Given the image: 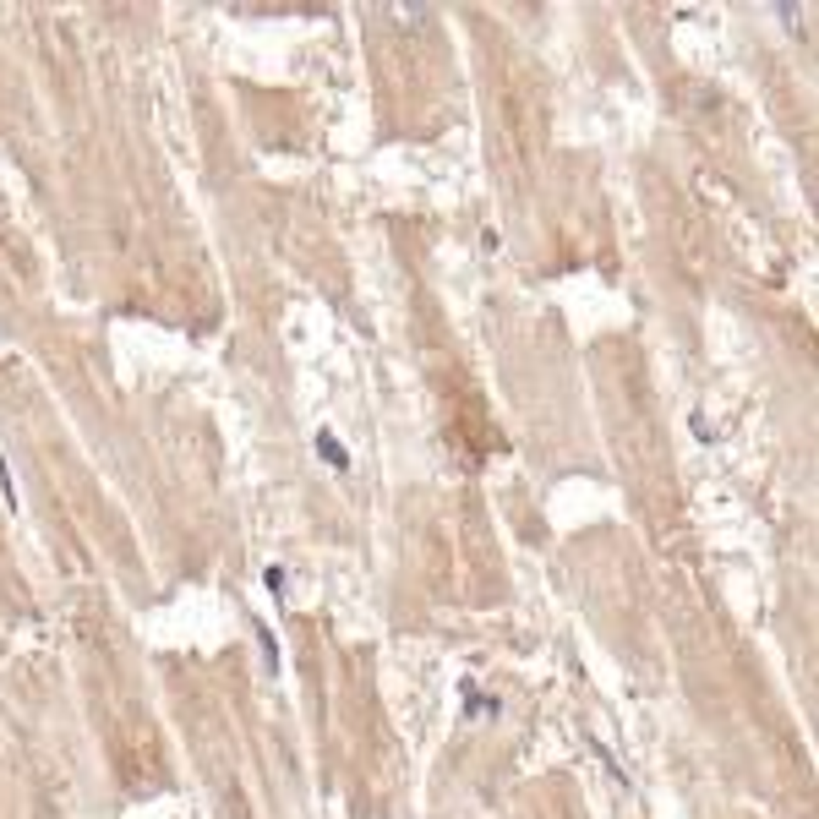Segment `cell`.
Wrapping results in <instances>:
<instances>
[{"label": "cell", "instance_id": "6da1fadb", "mask_svg": "<svg viewBox=\"0 0 819 819\" xmlns=\"http://www.w3.org/2000/svg\"><path fill=\"white\" fill-rule=\"evenodd\" d=\"M317 454H322V459H328L333 470H350V448H344V443H339V437H333L328 426L317 432Z\"/></svg>", "mask_w": 819, "mask_h": 819}, {"label": "cell", "instance_id": "7a4b0ae2", "mask_svg": "<svg viewBox=\"0 0 819 819\" xmlns=\"http://www.w3.org/2000/svg\"><path fill=\"white\" fill-rule=\"evenodd\" d=\"M257 640H262V661H268V667H273V672H279V650H273V634H268V629H262V623H257Z\"/></svg>", "mask_w": 819, "mask_h": 819}, {"label": "cell", "instance_id": "3957f363", "mask_svg": "<svg viewBox=\"0 0 819 819\" xmlns=\"http://www.w3.org/2000/svg\"><path fill=\"white\" fill-rule=\"evenodd\" d=\"M284 579H290V574H284V568H279V563H273V568H268V574H262V585H268V590H273V596H284Z\"/></svg>", "mask_w": 819, "mask_h": 819}]
</instances>
